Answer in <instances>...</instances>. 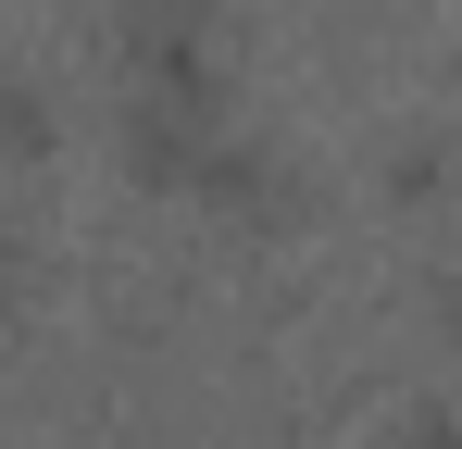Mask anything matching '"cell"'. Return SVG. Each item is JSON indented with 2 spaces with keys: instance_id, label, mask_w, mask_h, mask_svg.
Here are the masks:
<instances>
[{
  "instance_id": "cell-1",
  "label": "cell",
  "mask_w": 462,
  "mask_h": 449,
  "mask_svg": "<svg viewBox=\"0 0 462 449\" xmlns=\"http://www.w3.org/2000/svg\"><path fill=\"white\" fill-rule=\"evenodd\" d=\"M450 299H462V288H450Z\"/></svg>"
}]
</instances>
